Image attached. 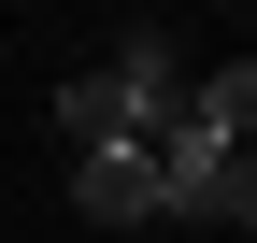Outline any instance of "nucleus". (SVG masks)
I'll list each match as a JSON object with an SVG mask.
<instances>
[{
  "label": "nucleus",
  "mask_w": 257,
  "mask_h": 243,
  "mask_svg": "<svg viewBox=\"0 0 257 243\" xmlns=\"http://www.w3.org/2000/svg\"><path fill=\"white\" fill-rule=\"evenodd\" d=\"M200 215H214V229H257V158H214V172H200Z\"/></svg>",
  "instance_id": "obj_4"
},
{
  "label": "nucleus",
  "mask_w": 257,
  "mask_h": 243,
  "mask_svg": "<svg viewBox=\"0 0 257 243\" xmlns=\"http://www.w3.org/2000/svg\"><path fill=\"white\" fill-rule=\"evenodd\" d=\"M172 100H186V57L157 43V29H128V43L100 57V72H72V86H57V129H72L86 158H114V143H143Z\"/></svg>",
  "instance_id": "obj_1"
},
{
  "label": "nucleus",
  "mask_w": 257,
  "mask_h": 243,
  "mask_svg": "<svg viewBox=\"0 0 257 243\" xmlns=\"http://www.w3.org/2000/svg\"><path fill=\"white\" fill-rule=\"evenodd\" d=\"M72 215H100V229H172V186H157L143 143H114V158H72Z\"/></svg>",
  "instance_id": "obj_2"
},
{
  "label": "nucleus",
  "mask_w": 257,
  "mask_h": 243,
  "mask_svg": "<svg viewBox=\"0 0 257 243\" xmlns=\"http://www.w3.org/2000/svg\"><path fill=\"white\" fill-rule=\"evenodd\" d=\"M186 129H200L214 158H257V57H229V72H186Z\"/></svg>",
  "instance_id": "obj_3"
}]
</instances>
